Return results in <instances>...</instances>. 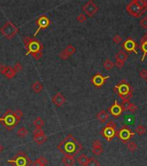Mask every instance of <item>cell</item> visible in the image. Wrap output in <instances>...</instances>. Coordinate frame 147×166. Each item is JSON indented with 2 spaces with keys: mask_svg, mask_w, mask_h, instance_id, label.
<instances>
[{
  "mask_svg": "<svg viewBox=\"0 0 147 166\" xmlns=\"http://www.w3.org/2000/svg\"><path fill=\"white\" fill-rule=\"evenodd\" d=\"M83 146L72 134L67 135L57 146V149L65 156H77L82 150Z\"/></svg>",
  "mask_w": 147,
  "mask_h": 166,
  "instance_id": "6da1fadb",
  "label": "cell"
},
{
  "mask_svg": "<svg viewBox=\"0 0 147 166\" xmlns=\"http://www.w3.org/2000/svg\"><path fill=\"white\" fill-rule=\"evenodd\" d=\"M24 47L27 50L26 55H32L35 60H40L43 55V44L36 38L25 37L22 40Z\"/></svg>",
  "mask_w": 147,
  "mask_h": 166,
  "instance_id": "7a4b0ae2",
  "label": "cell"
},
{
  "mask_svg": "<svg viewBox=\"0 0 147 166\" xmlns=\"http://www.w3.org/2000/svg\"><path fill=\"white\" fill-rule=\"evenodd\" d=\"M113 90L122 100V105L130 103V100L132 97L133 89L126 79L121 80L117 85H115L113 88Z\"/></svg>",
  "mask_w": 147,
  "mask_h": 166,
  "instance_id": "3957f363",
  "label": "cell"
},
{
  "mask_svg": "<svg viewBox=\"0 0 147 166\" xmlns=\"http://www.w3.org/2000/svg\"><path fill=\"white\" fill-rule=\"evenodd\" d=\"M126 11L133 18H140L147 11L146 0H132L126 7Z\"/></svg>",
  "mask_w": 147,
  "mask_h": 166,
  "instance_id": "277c9868",
  "label": "cell"
},
{
  "mask_svg": "<svg viewBox=\"0 0 147 166\" xmlns=\"http://www.w3.org/2000/svg\"><path fill=\"white\" fill-rule=\"evenodd\" d=\"M18 119L16 117L14 112L11 109H8L4 112L3 117L0 118V122L3 124V126L9 131H12L19 123Z\"/></svg>",
  "mask_w": 147,
  "mask_h": 166,
  "instance_id": "5b68a950",
  "label": "cell"
},
{
  "mask_svg": "<svg viewBox=\"0 0 147 166\" xmlns=\"http://www.w3.org/2000/svg\"><path fill=\"white\" fill-rule=\"evenodd\" d=\"M7 163L11 164L13 166H29L32 164L29 157L22 150L18 151L12 158L8 159Z\"/></svg>",
  "mask_w": 147,
  "mask_h": 166,
  "instance_id": "8992f818",
  "label": "cell"
},
{
  "mask_svg": "<svg viewBox=\"0 0 147 166\" xmlns=\"http://www.w3.org/2000/svg\"><path fill=\"white\" fill-rule=\"evenodd\" d=\"M117 125L114 120H110L101 131V135L106 139L107 142H111L114 137L117 136Z\"/></svg>",
  "mask_w": 147,
  "mask_h": 166,
  "instance_id": "52a82bcc",
  "label": "cell"
},
{
  "mask_svg": "<svg viewBox=\"0 0 147 166\" xmlns=\"http://www.w3.org/2000/svg\"><path fill=\"white\" fill-rule=\"evenodd\" d=\"M18 28L10 21H7L0 29V32L3 37L8 40H11L18 33Z\"/></svg>",
  "mask_w": 147,
  "mask_h": 166,
  "instance_id": "ba28073f",
  "label": "cell"
},
{
  "mask_svg": "<svg viewBox=\"0 0 147 166\" xmlns=\"http://www.w3.org/2000/svg\"><path fill=\"white\" fill-rule=\"evenodd\" d=\"M134 136H135V132L132 131V130L126 125H123L121 127V129L118 130V132H117V137L124 144H127V142H129L131 138Z\"/></svg>",
  "mask_w": 147,
  "mask_h": 166,
  "instance_id": "9c48e42d",
  "label": "cell"
},
{
  "mask_svg": "<svg viewBox=\"0 0 147 166\" xmlns=\"http://www.w3.org/2000/svg\"><path fill=\"white\" fill-rule=\"evenodd\" d=\"M138 43L132 37H128L127 39H126L125 42H122V49L127 54H131L134 52L136 55H138Z\"/></svg>",
  "mask_w": 147,
  "mask_h": 166,
  "instance_id": "30bf717a",
  "label": "cell"
},
{
  "mask_svg": "<svg viewBox=\"0 0 147 166\" xmlns=\"http://www.w3.org/2000/svg\"><path fill=\"white\" fill-rule=\"evenodd\" d=\"M83 11L89 17L92 18L95 14H96V12L99 10V7L96 5V4L95 2H93L92 0L88 1L86 4H84L82 7Z\"/></svg>",
  "mask_w": 147,
  "mask_h": 166,
  "instance_id": "8fae6325",
  "label": "cell"
},
{
  "mask_svg": "<svg viewBox=\"0 0 147 166\" xmlns=\"http://www.w3.org/2000/svg\"><path fill=\"white\" fill-rule=\"evenodd\" d=\"M50 23H51L50 19L48 18L46 15L40 16V17L36 21V23L37 24L38 28H37L35 34H34V37L36 38V37L37 34L39 33L40 30H46L47 28H48V26L50 25Z\"/></svg>",
  "mask_w": 147,
  "mask_h": 166,
  "instance_id": "7c38bea8",
  "label": "cell"
},
{
  "mask_svg": "<svg viewBox=\"0 0 147 166\" xmlns=\"http://www.w3.org/2000/svg\"><path fill=\"white\" fill-rule=\"evenodd\" d=\"M124 111H126V107H124V105L119 104L116 100H114V103L109 107V112L114 118L121 116Z\"/></svg>",
  "mask_w": 147,
  "mask_h": 166,
  "instance_id": "4fadbf2b",
  "label": "cell"
},
{
  "mask_svg": "<svg viewBox=\"0 0 147 166\" xmlns=\"http://www.w3.org/2000/svg\"><path fill=\"white\" fill-rule=\"evenodd\" d=\"M109 79V76L107 75V76H103L102 74H94L91 79V83L95 87V88H101L104 85V83L106 82V81Z\"/></svg>",
  "mask_w": 147,
  "mask_h": 166,
  "instance_id": "5bb4252c",
  "label": "cell"
},
{
  "mask_svg": "<svg viewBox=\"0 0 147 166\" xmlns=\"http://www.w3.org/2000/svg\"><path fill=\"white\" fill-rule=\"evenodd\" d=\"M33 139L37 145H42L47 141V137L42 129H36L33 131Z\"/></svg>",
  "mask_w": 147,
  "mask_h": 166,
  "instance_id": "9a60e30c",
  "label": "cell"
},
{
  "mask_svg": "<svg viewBox=\"0 0 147 166\" xmlns=\"http://www.w3.org/2000/svg\"><path fill=\"white\" fill-rule=\"evenodd\" d=\"M65 100H66L65 97L61 93H57L53 97V100H52L53 103L57 107H61L65 104Z\"/></svg>",
  "mask_w": 147,
  "mask_h": 166,
  "instance_id": "2e32d148",
  "label": "cell"
},
{
  "mask_svg": "<svg viewBox=\"0 0 147 166\" xmlns=\"http://www.w3.org/2000/svg\"><path fill=\"white\" fill-rule=\"evenodd\" d=\"M91 151L94 155H96V156H100L103 152V147H102V142L99 139H96L92 143Z\"/></svg>",
  "mask_w": 147,
  "mask_h": 166,
  "instance_id": "e0dca14e",
  "label": "cell"
},
{
  "mask_svg": "<svg viewBox=\"0 0 147 166\" xmlns=\"http://www.w3.org/2000/svg\"><path fill=\"white\" fill-rule=\"evenodd\" d=\"M139 47L143 51V56L141 58V61H144L146 56L147 55V37L146 36H144L142 37V39H140V44Z\"/></svg>",
  "mask_w": 147,
  "mask_h": 166,
  "instance_id": "ac0fdd59",
  "label": "cell"
},
{
  "mask_svg": "<svg viewBox=\"0 0 147 166\" xmlns=\"http://www.w3.org/2000/svg\"><path fill=\"white\" fill-rule=\"evenodd\" d=\"M96 119L99 122L103 124V123H106L107 120L109 119V114L106 111L102 110L96 114Z\"/></svg>",
  "mask_w": 147,
  "mask_h": 166,
  "instance_id": "d6986e66",
  "label": "cell"
},
{
  "mask_svg": "<svg viewBox=\"0 0 147 166\" xmlns=\"http://www.w3.org/2000/svg\"><path fill=\"white\" fill-rule=\"evenodd\" d=\"M16 74H17V72L15 71L14 68L10 67V66H8V67H6V69H5V70H4V72H3V74L5 77H7L8 79H12V78H14L16 76Z\"/></svg>",
  "mask_w": 147,
  "mask_h": 166,
  "instance_id": "ffe728a7",
  "label": "cell"
},
{
  "mask_svg": "<svg viewBox=\"0 0 147 166\" xmlns=\"http://www.w3.org/2000/svg\"><path fill=\"white\" fill-rule=\"evenodd\" d=\"M75 162H76V159L73 156H65L62 158V163L65 166H73Z\"/></svg>",
  "mask_w": 147,
  "mask_h": 166,
  "instance_id": "44dd1931",
  "label": "cell"
},
{
  "mask_svg": "<svg viewBox=\"0 0 147 166\" xmlns=\"http://www.w3.org/2000/svg\"><path fill=\"white\" fill-rule=\"evenodd\" d=\"M48 164V160L47 159V158H45L44 156H41L40 158H38L36 160H35V162L32 163L33 166H46Z\"/></svg>",
  "mask_w": 147,
  "mask_h": 166,
  "instance_id": "7402d4cb",
  "label": "cell"
},
{
  "mask_svg": "<svg viewBox=\"0 0 147 166\" xmlns=\"http://www.w3.org/2000/svg\"><path fill=\"white\" fill-rule=\"evenodd\" d=\"M128 59V54H127L123 49L119 50V52L115 55V61H126Z\"/></svg>",
  "mask_w": 147,
  "mask_h": 166,
  "instance_id": "603a6c76",
  "label": "cell"
},
{
  "mask_svg": "<svg viewBox=\"0 0 147 166\" xmlns=\"http://www.w3.org/2000/svg\"><path fill=\"white\" fill-rule=\"evenodd\" d=\"M77 161L81 166H86V165L88 164V161H89V158L85 154H81L77 158Z\"/></svg>",
  "mask_w": 147,
  "mask_h": 166,
  "instance_id": "cb8c5ba5",
  "label": "cell"
},
{
  "mask_svg": "<svg viewBox=\"0 0 147 166\" xmlns=\"http://www.w3.org/2000/svg\"><path fill=\"white\" fill-rule=\"evenodd\" d=\"M32 90L36 93H40L43 90V85L39 81H36L32 84Z\"/></svg>",
  "mask_w": 147,
  "mask_h": 166,
  "instance_id": "d4e9b609",
  "label": "cell"
},
{
  "mask_svg": "<svg viewBox=\"0 0 147 166\" xmlns=\"http://www.w3.org/2000/svg\"><path fill=\"white\" fill-rule=\"evenodd\" d=\"M124 122H125L126 126H128V125H130V126L134 125L135 118L132 114H125L124 115Z\"/></svg>",
  "mask_w": 147,
  "mask_h": 166,
  "instance_id": "484cf974",
  "label": "cell"
},
{
  "mask_svg": "<svg viewBox=\"0 0 147 166\" xmlns=\"http://www.w3.org/2000/svg\"><path fill=\"white\" fill-rule=\"evenodd\" d=\"M33 124H34L36 129H42V127L45 125V122H44V120L40 117H37L36 119L34 120Z\"/></svg>",
  "mask_w": 147,
  "mask_h": 166,
  "instance_id": "4316f807",
  "label": "cell"
},
{
  "mask_svg": "<svg viewBox=\"0 0 147 166\" xmlns=\"http://www.w3.org/2000/svg\"><path fill=\"white\" fill-rule=\"evenodd\" d=\"M103 67L107 70H111L114 67V63L111 61L110 59H106L105 61L103 62Z\"/></svg>",
  "mask_w": 147,
  "mask_h": 166,
  "instance_id": "83f0119b",
  "label": "cell"
},
{
  "mask_svg": "<svg viewBox=\"0 0 147 166\" xmlns=\"http://www.w3.org/2000/svg\"><path fill=\"white\" fill-rule=\"evenodd\" d=\"M64 50H65V52L67 55H69V56H71V55H72L76 52V48L74 46H72V44H69V45L66 46V48Z\"/></svg>",
  "mask_w": 147,
  "mask_h": 166,
  "instance_id": "f1b7e54d",
  "label": "cell"
},
{
  "mask_svg": "<svg viewBox=\"0 0 147 166\" xmlns=\"http://www.w3.org/2000/svg\"><path fill=\"white\" fill-rule=\"evenodd\" d=\"M29 134V131L26 129L25 127H20L18 130H17V135L20 138H25L27 135Z\"/></svg>",
  "mask_w": 147,
  "mask_h": 166,
  "instance_id": "f546056e",
  "label": "cell"
},
{
  "mask_svg": "<svg viewBox=\"0 0 147 166\" xmlns=\"http://www.w3.org/2000/svg\"><path fill=\"white\" fill-rule=\"evenodd\" d=\"M127 149L131 152H134L138 149V146H137V144L134 141H129L128 143H127Z\"/></svg>",
  "mask_w": 147,
  "mask_h": 166,
  "instance_id": "4dcf8cb0",
  "label": "cell"
},
{
  "mask_svg": "<svg viewBox=\"0 0 147 166\" xmlns=\"http://www.w3.org/2000/svg\"><path fill=\"white\" fill-rule=\"evenodd\" d=\"M135 131H136L139 136H142V135H144V134L146 132V127H145L144 126H142V125H139V126L136 127Z\"/></svg>",
  "mask_w": 147,
  "mask_h": 166,
  "instance_id": "1f68e13d",
  "label": "cell"
},
{
  "mask_svg": "<svg viewBox=\"0 0 147 166\" xmlns=\"http://www.w3.org/2000/svg\"><path fill=\"white\" fill-rule=\"evenodd\" d=\"M138 106H136L135 104H133V103H129L128 105H127V107H126V110H128L130 112H132V113H134L136 111L138 110Z\"/></svg>",
  "mask_w": 147,
  "mask_h": 166,
  "instance_id": "d6a6232c",
  "label": "cell"
},
{
  "mask_svg": "<svg viewBox=\"0 0 147 166\" xmlns=\"http://www.w3.org/2000/svg\"><path fill=\"white\" fill-rule=\"evenodd\" d=\"M86 166H100V163L94 158H89V161Z\"/></svg>",
  "mask_w": 147,
  "mask_h": 166,
  "instance_id": "836d02e7",
  "label": "cell"
},
{
  "mask_svg": "<svg viewBox=\"0 0 147 166\" xmlns=\"http://www.w3.org/2000/svg\"><path fill=\"white\" fill-rule=\"evenodd\" d=\"M86 16L84 14V13H80L77 17V20L80 23H84L85 21H86Z\"/></svg>",
  "mask_w": 147,
  "mask_h": 166,
  "instance_id": "e575fe53",
  "label": "cell"
},
{
  "mask_svg": "<svg viewBox=\"0 0 147 166\" xmlns=\"http://www.w3.org/2000/svg\"><path fill=\"white\" fill-rule=\"evenodd\" d=\"M113 42L115 44H119L122 42V37H121L120 35H115L114 37H113Z\"/></svg>",
  "mask_w": 147,
  "mask_h": 166,
  "instance_id": "d590c367",
  "label": "cell"
},
{
  "mask_svg": "<svg viewBox=\"0 0 147 166\" xmlns=\"http://www.w3.org/2000/svg\"><path fill=\"white\" fill-rule=\"evenodd\" d=\"M139 24H140V26L142 28L147 30V17H145V18H143L141 19L140 22H139Z\"/></svg>",
  "mask_w": 147,
  "mask_h": 166,
  "instance_id": "8d00e7d4",
  "label": "cell"
},
{
  "mask_svg": "<svg viewBox=\"0 0 147 166\" xmlns=\"http://www.w3.org/2000/svg\"><path fill=\"white\" fill-rule=\"evenodd\" d=\"M59 57H60V58H61L62 60H65V61L70 58V56H69V55H67V54H66V53L65 52V50H62V51H61V52L59 53Z\"/></svg>",
  "mask_w": 147,
  "mask_h": 166,
  "instance_id": "74e56055",
  "label": "cell"
},
{
  "mask_svg": "<svg viewBox=\"0 0 147 166\" xmlns=\"http://www.w3.org/2000/svg\"><path fill=\"white\" fill-rule=\"evenodd\" d=\"M139 77L142 78V79H147V69H142L140 72H139Z\"/></svg>",
  "mask_w": 147,
  "mask_h": 166,
  "instance_id": "f35d334b",
  "label": "cell"
},
{
  "mask_svg": "<svg viewBox=\"0 0 147 166\" xmlns=\"http://www.w3.org/2000/svg\"><path fill=\"white\" fill-rule=\"evenodd\" d=\"M14 69H15V71L17 73L19 71H21L22 69V65L20 63V62H16V64L14 65Z\"/></svg>",
  "mask_w": 147,
  "mask_h": 166,
  "instance_id": "ab89813d",
  "label": "cell"
},
{
  "mask_svg": "<svg viewBox=\"0 0 147 166\" xmlns=\"http://www.w3.org/2000/svg\"><path fill=\"white\" fill-rule=\"evenodd\" d=\"M114 65L118 68V69H122L125 65V62L124 61H115L114 62Z\"/></svg>",
  "mask_w": 147,
  "mask_h": 166,
  "instance_id": "60d3db41",
  "label": "cell"
},
{
  "mask_svg": "<svg viewBox=\"0 0 147 166\" xmlns=\"http://www.w3.org/2000/svg\"><path fill=\"white\" fill-rule=\"evenodd\" d=\"M14 113H15V115H16V117L19 120L23 117V113H22V112L21 110H16L14 112Z\"/></svg>",
  "mask_w": 147,
  "mask_h": 166,
  "instance_id": "b9f144b4",
  "label": "cell"
},
{
  "mask_svg": "<svg viewBox=\"0 0 147 166\" xmlns=\"http://www.w3.org/2000/svg\"><path fill=\"white\" fill-rule=\"evenodd\" d=\"M6 67H7V66H5L4 64H1V65H0V74H3V72H4Z\"/></svg>",
  "mask_w": 147,
  "mask_h": 166,
  "instance_id": "7bdbcfd3",
  "label": "cell"
},
{
  "mask_svg": "<svg viewBox=\"0 0 147 166\" xmlns=\"http://www.w3.org/2000/svg\"><path fill=\"white\" fill-rule=\"evenodd\" d=\"M3 150H4V148H3V146L0 144V153H1V152H3Z\"/></svg>",
  "mask_w": 147,
  "mask_h": 166,
  "instance_id": "ee69618b",
  "label": "cell"
},
{
  "mask_svg": "<svg viewBox=\"0 0 147 166\" xmlns=\"http://www.w3.org/2000/svg\"><path fill=\"white\" fill-rule=\"evenodd\" d=\"M145 36L147 37V30H146V35H145Z\"/></svg>",
  "mask_w": 147,
  "mask_h": 166,
  "instance_id": "f6af8a7d",
  "label": "cell"
},
{
  "mask_svg": "<svg viewBox=\"0 0 147 166\" xmlns=\"http://www.w3.org/2000/svg\"><path fill=\"white\" fill-rule=\"evenodd\" d=\"M146 82H147V79H146Z\"/></svg>",
  "mask_w": 147,
  "mask_h": 166,
  "instance_id": "bcb514c9",
  "label": "cell"
}]
</instances>
